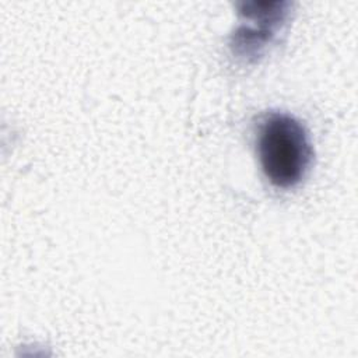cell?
<instances>
[{
  "instance_id": "obj_1",
  "label": "cell",
  "mask_w": 358,
  "mask_h": 358,
  "mask_svg": "<svg viewBox=\"0 0 358 358\" xmlns=\"http://www.w3.org/2000/svg\"><path fill=\"white\" fill-rule=\"evenodd\" d=\"M257 155L268 182L275 187L289 189L305 178L313 150L305 126L296 117L274 112L259 126Z\"/></svg>"
}]
</instances>
